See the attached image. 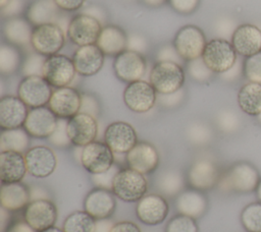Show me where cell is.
I'll return each instance as SVG.
<instances>
[{
    "instance_id": "24",
    "label": "cell",
    "mask_w": 261,
    "mask_h": 232,
    "mask_svg": "<svg viewBox=\"0 0 261 232\" xmlns=\"http://www.w3.org/2000/svg\"><path fill=\"white\" fill-rule=\"evenodd\" d=\"M29 110L28 106L15 96L0 99V127L2 130L23 126Z\"/></svg>"
},
{
    "instance_id": "37",
    "label": "cell",
    "mask_w": 261,
    "mask_h": 232,
    "mask_svg": "<svg viewBox=\"0 0 261 232\" xmlns=\"http://www.w3.org/2000/svg\"><path fill=\"white\" fill-rule=\"evenodd\" d=\"M185 180L182 175L177 171L171 170L161 175L158 181V186L163 193L167 195H174L182 189Z\"/></svg>"
},
{
    "instance_id": "51",
    "label": "cell",
    "mask_w": 261,
    "mask_h": 232,
    "mask_svg": "<svg viewBox=\"0 0 261 232\" xmlns=\"http://www.w3.org/2000/svg\"><path fill=\"white\" fill-rule=\"evenodd\" d=\"M110 232H141V229L134 222L121 221L115 223Z\"/></svg>"
},
{
    "instance_id": "3",
    "label": "cell",
    "mask_w": 261,
    "mask_h": 232,
    "mask_svg": "<svg viewBox=\"0 0 261 232\" xmlns=\"http://www.w3.org/2000/svg\"><path fill=\"white\" fill-rule=\"evenodd\" d=\"M237 52L231 43L221 38L207 42L202 54L205 64L214 73H224L229 70L238 60Z\"/></svg>"
},
{
    "instance_id": "21",
    "label": "cell",
    "mask_w": 261,
    "mask_h": 232,
    "mask_svg": "<svg viewBox=\"0 0 261 232\" xmlns=\"http://www.w3.org/2000/svg\"><path fill=\"white\" fill-rule=\"evenodd\" d=\"M125 160L128 168L146 175L157 169L159 155L156 148L150 142L139 141L126 153Z\"/></svg>"
},
{
    "instance_id": "50",
    "label": "cell",
    "mask_w": 261,
    "mask_h": 232,
    "mask_svg": "<svg viewBox=\"0 0 261 232\" xmlns=\"http://www.w3.org/2000/svg\"><path fill=\"white\" fill-rule=\"evenodd\" d=\"M60 10L75 11L83 7L86 0H53Z\"/></svg>"
},
{
    "instance_id": "54",
    "label": "cell",
    "mask_w": 261,
    "mask_h": 232,
    "mask_svg": "<svg viewBox=\"0 0 261 232\" xmlns=\"http://www.w3.org/2000/svg\"><path fill=\"white\" fill-rule=\"evenodd\" d=\"M242 72H244V71H243V65L241 64V62H240L239 59H238L237 62L234 63V65H233L229 70H227L226 72L221 73V75L223 76V78L231 80V79L237 78Z\"/></svg>"
},
{
    "instance_id": "46",
    "label": "cell",
    "mask_w": 261,
    "mask_h": 232,
    "mask_svg": "<svg viewBox=\"0 0 261 232\" xmlns=\"http://www.w3.org/2000/svg\"><path fill=\"white\" fill-rule=\"evenodd\" d=\"M237 27L238 26H234V22L230 18H221L216 23V31L221 36L220 38L224 40H227V38L231 39L232 34Z\"/></svg>"
},
{
    "instance_id": "7",
    "label": "cell",
    "mask_w": 261,
    "mask_h": 232,
    "mask_svg": "<svg viewBox=\"0 0 261 232\" xmlns=\"http://www.w3.org/2000/svg\"><path fill=\"white\" fill-rule=\"evenodd\" d=\"M76 70L72 61L66 55L54 54L48 56L43 66V77L54 88L68 86L74 79Z\"/></svg>"
},
{
    "instance_id": "19",
    "label": "cell",
    "mask_w": 261,
    "mask_h": 232,
    "mask_svg": "<svg viewBox=\"0 0 261 232\" xmlns=\"http://www.w3.org/2000/svg\"><path fill=\"white\" fill-rule=\"evenodd\" d=\"M190 185L199 191H207L215 187L220 181V173L216 164L208 159L196 161L188 172Z\"/></svg>"
},
{
    "instance_id": "40",
    "label": "cell",
    "mask_w": 261,
    "mask_h": 232,
    "mask_svg": "<svg viewBox=\"0 0 261 232\" xmlns=\"http://www.w3.org/2000/svg\"><path fill=\"white\" fill-rule=\"evenodd\" d=\"M188 71L190 76L198 82H205L208 81L212 75L213 71L209 69V67L205 64L202 57L197 58L195 60L189 61L188 63Z\"/></svg>"
},
{
    "instance_id": "58",
    "label": "cell",
    "mask_w": 261,
    "mask_h": 232,
    "mask_svg": "<svg viewBox=\"0 0 261 232\" xmlns=\"http://www.w3.org/2000/svg\"><path fill=\"white\" fill-rule=\"evenodd\" d=\"M256 196L258 198L259 201H261V179H260V182L256 188Z\"/></svg>"
},
{
    "instance_id": "53",
    "label": "cell",
    "mask_w": 261,
    "mask_h": 232,
    "mask_svg": "<svg viewBox=\"0 0 261 232\" xmlns=\"http://www.w3.org/2000/svg\"><path fill=\"white\" fill-rule=\"evenodd\" d=\"M85 14H88V15H91L93 17H95L96 19H98L101 23H103L107 17L105 11L100 7V6H96V5H92V6H89L88 8H86L84 10Z\"/></svg>"
},
{
    "instance_id": "57",
    "label": "cell",
    "mask_w": 261,
    "mask_h": 232,
    "mask_svg": "<svg viewBox=\"0 0 261 232\" xmlns=\"http://www.w3.org/2000/svg\"><path fill=\"white\" fill-rule=\"evenodd\" d=\"M41 232H64L62 229H59V228H57V227H54V226H52V227H50V228H48V229H45V230H43V231H41Z\"/></svg>"
},
{
    "instance_id": "23",
    "label": "cell",
    "mask_w": 261,
    "mask_h": 232,
    "mask_svg": "<svg viewBox=\"0 0 261 232\" xmlns=\"http://www.w3.org/2000/svg\"><path fill=\"white\" fill-rule=\"evenodd\" d=\"M115 197L111 190L97 187L91 190L85 197L84 211L95 220L108 219L115 211Z\"/></svg>"
},
{
    "instance_id": "29",
    "label": "cell",
    "mask_w": 261,
    "mask_h": 232,
    "mask_svg": "<svg viewBox=\"0 0 261 232\" xmlns=\"http://www.w3.org/2000/svg\"><path fill=\"white\" fill-rule=\"evenodd\" d=\"M175 207L179 214L193 219H198L205 214L208 201L202 191L191 189L181 191L177 195Z\"/></svg>"
},
{
    "instance_id": "4",
    "label": "cell",
    "mask_w": 261,
    "mask_h": 232,
    "mask_svg": "<svg viewBox=\"0 0 261 232\" xmlns=\"http://www.w3.org/2000/svg\"><path fill=\"white\" fill-rule=\"evenodd\" d=\"M207 44L203 31L193 24L180 27L174 39L173 46L184 61H192L202 57Z\"/></svg>"
},
{
    "instance_id": "44",
    "label": "cell",
    "mask_w": 261,
    "mask_h": 232,
    "mask_svg": "<svg viewBox=\"0 0 261 232\" xmlns=\"http://www.w3.org/2000/svg\"><path fill=\"white\" fill-rule=\"evenodd\" d=\"M126 50H132L143 55L148 50V41L142 35L138 33H132L127 35Z\"/></svg>"
},
{
    "instance_id": "34",
    "label": "cell",
    "mask_w": 261,
    "mask_h": 232,
    "mask_svg": "<svg viewBox=\"0 0 261 232\" xmlns=\"http://www.w3.org/2000/svg\"><path fill=\"white\" fill-rule=\"evenodd\" d=\"M96 220L86 211H75L69 214L62 225L64 232H95Z\"/></svg>"
},
{
    "instance_id": "60",
    "label": "cell",
    "mask_w": 261,
    "mask_h": 232,
    "mask_svg": "<svg viewBox=\"0 0 261 232\" xmlns=\"http://www.w3.org/2000/svg\"><path fill=\"white\" fill-rule=\"evenodd\" d=\"M256 118H257V121H258V122L261 124V113H260V114H259V115H258Z\"/></svg>"
},
{
    "instance_id": "49",
    "label": "cell",
    "mask_w": 261,
    "mask_h": 232,
    "mask_svg": "<svg viewBox=\"0 0 261 232\" xmlns=\"http://www.w3.org/2000/svg\"><path fill=\"white\" fill-rule=\"evenodd\" d=\"M23 9V1L22 0H10L8 4L1 9V14L6 17H15Z\"/></svg>"
},
{
    "instance_id": "56",
    "label": "cell",
    "mask_w": 261,
    "mask_h": 232,
    "mask_svg": "<svg viewBox=\"0 0 261 232\" xmlns=\"http://www.w3.org/2000/svg\"><path fill=\"white\" fill-rule=\"evenodd\" d=\"M144 4L150 7H159L163 5L167 0H141Z\"/></svg>"
},
{
    "instance_id": "48",
    "label": "cell",
    "mask_w": 261,
    "mask_h": 232,
    "mask_svg": "<svg viewBox=\"0 0 261 232\" xmlns=\"http://www.w3.org/2000/svg\"><path fill=\"white\" fill-rule=\"evenodd\" d=\"M190 135L196 143H205L207 140H209L211 132L209 128H207L205 125L195 124L192 128V132Z\"/></svg>"
},
{
    "instance_id": "26",
    "label": "cell",
    "mask_w": 261,
    "mask_h": 232,
    "mask_svg": "<svg viewBox=\"0 0 261 232\" xmlns=\"http://www.w3.org/2000/svg\"><path fill=\"white\" fill-rule=\"evenodd\" d=\"M27 173V163L22 153L0 152V180L2 184L20 182Z\"/></svg>"
},
{
    "instance_id": "59",
    "label": "cell",
    "mask_w": 261,
    "mask_h": 232,
    "mask_svg": "<svg viewBox=\"0 0 261 232\" xmlns=\"http://www.w3.org/2000/svg\"><path fill=\"white\" fill-rule=\"evenodd\" d=\"M9 1H10V0H0V9L4 8V7L8 4Z\"/></svg>"
},
{
    "instance_id": "14",
    "label": "cell",
    "mask_w": 261,
    "mask_h": 232,
    "mask_svg": "<svg viewBox=\"0 0 261 232\" xmlns=\"http://www.w3.org/2000/svg\"><path fill=\"white\" fill-rule=\"evenodd\" d=\"M66 132L72 144L85 147L94 141L97 136V120L91 114L79 112L73 117L68 119L66 124Z\"/></svg>"
},
{
    "instance_id": "32",
    "label": "cell",
    "mask_w": 261,
    "mask_h": 232,
    "mask_svg": "<svg viewBox=\"0 0 261 232\" xmlns=\"http://www.w3.org/2000/svg\"><path fill=\"white\" fill-rule=\"evenodd\" d=\"M238 105L247 115L257 117L261 113V83L249 81L238 92Z\"/></svg>"
},
{
    "instance_id": "35",
    "label": "cell",
    "mask_w": 261,
    "mask_h": 232,
    "mask_svg": "<svg viewBox=\"0 0 261 232\" xmlns=\"http://www.w3.org/2000/svg\"><path fill=\"white\" fill-rule=\"evenodd\" d=\"M240 220L247 232H261V201L247 205L241 212Z\"/></svg>"
},
{
    "instance_id": "15",
    "label": "cell",
    "mask_w": 261,
    "mask_h": 232,
    "mask_svg": "<svg viewBox=\"0 0 261 232\" xmlns=\"http://www.w3.org/2000/svg\"><path fill=\"white\" fill-rule=\"evenodd\" d=\"M104 142L113 153L126 154L138 142L137 132L129 123L115 121L106 127L104 132Z\"/></svg>"
},
{
    "instance_id": "11",
    "label": "cell",
    "mask_w": 261,
    "mask_h": 232,
    "mask_svg": "<svg viewBox=\"0 0 261 232\" xmlns=\"http://www.w3.org/2000/svg\"><path fill=\"white\" fill-rule=\"evenodd\" d=\"M111 149L102 141H92L83 147L81 153L82 166L91 174L105 173L113 167L114 157Z\"/></svg>"
},
{
    "instance_id": "43",
    "label": "cell",
    "mask_w": 261,
    "mask_h": 232,
    "mask_svg": "<svg viewBox=\"0 0 261 232\" xmlns=\"http://www.w3.org/2000/svg\"><path fill=\"white\" fill-rule=\"evenodd\" d=\"M173 10L179 14H191L199 6L200 0H167Z\"/></svg>"
},
{
    "instance_id": "17",
    "label": "cell",
    "mask_w": 261,
    "mask_h": 232,
    "mask_svg": "<svg viewBox=\"0 0 261 232\" xmlns=\"http://www.w3.org/2000/svg\"><path fill=\"white\" fill-rule=\"evenodd\" d=\"M48 105L58 118L69 119L81 112L82 95L70 86L56 88L51 95Z\"/></svg>"
},
{
    "instance_id": "22",
    "label": "cell",
    "mask_w": 261,
    "mask_h": 232,
    "mask_svg": "<svg viewBox=\"0 0 261 232\" xmlns=\"http://www.w3.org/2000/svg\"><path fill=\"white\" fill-rule=\"evenodd\" d=\"M230 43L237 54L247 58L261 51V30L251 23H243L234 30Z\"/></svg>"
},
{
    "instance_id": "18",
    "label": "cell",
    "mask_w": 261,
    "mask_h": 232,
    "mask_svg": "<svg viewBox=\"0 0 261 232\" xmlns=\"http://www.w3.org/2000/svg\"><path fill=\"white\" fill-rule=\"evenodd\" d=\"M57 214V208L53 201L47 198H37L25 207L24 220L35 230L41 232L54 226Z\"/></svg>"
},
{
    "instance_id": "2",
    "label": "cell",
    "mask_w": 261,
    "mask_h": 232,
    "mask_svg": "<svg viewBox=\"0 0 261 232\" xmlns=\"http://www.w3.org/2000/svg\"><path fill=\"white\" fill-rule=\"evenodd\" d=\"M149 80L158 94L170 95L181 90L185 72L178 63L157 61L150 71Z\"/></svg>"
},
{
    "instance_id": "16",
    "label": "cell",
    "mask_w": 261,
    "mask_h": 232,
    "mask_svg": "<svg viewBox=\"0 0 261 232\" xmlns=\"http://www.w3.org/2000/svg\"><path fill=\"white\" fill-rule=\"evenodd\" d=\"M28 173L35 178H46L56 169L57 159L54 152L45 146H36L29 149L25 154Z\"/></svg>"
},
{
    "instance_id": "55",
    "label": "cell",
    "mask_w": 261,
    "mask_h": 232,
    "mask_svg": "<svg viewBox=\"0 0 261 232\" xmlns=\"http://www.w3.org/2000/svg\"><path fill=\"white\" fill-rule=\"evenodd\" d=\"M113 223L109 219H102V220H96V229L95 232H110Z\"/></svg>"
},
{
    "instance_id": "36",
    "label": "cell",
    "mask_w": 261,
    "mask_h": 232,
    "mask_svg": "<svg viewBox=\"0 0 261 232\" xmlns=\"http://www.w3.org/2000/svg\"><path fill=\"white\" fill-rule=\"evenodd\" d=\"M20 64V54L11 44L0 46V72L5 75L15 72Z\"/></svg>"
},
{
    "instance_id": "5",
    "label": "cell",
    "mask_w": 261,
    "mask_h": 232,
    "mask_svg": "<svg viewBox=\"0 0 261 232\" xmlns=\"http://www.w3.org/2000/svg\"><path fill=\"white\" fill-rule=\"evenodd\" d=\"M260 179L259 171L254 165L248 162H238L226 172L224 185L232 192L251 193L256 191Z\"/></svg>"
},
{
    "instance_id": "27",
    "label": "cell",
    "mask_w": 261,
    "mask_h": 232,
    "mask_svg": "<svg viewBox=\"0 0 261 232\" xmlns=\"http://www.w3.org/2000/svg\"><path fill=\"white\" fill-rule=\"evenodd\" d=\"M96 45L106 56H117L126 50L127 35L124 31L114 24H107L102 27Z\"/></svg>"
},
{
    "instance_id": "12",
    "label": "cell",
    "mask_w": 261,
    "mask_h": 232,
    "mask_svg": "<svg viewBox=\"0 0 261 232\" xmlns=\"http://www.w3.org/2000/svg\"><path fill=\"white\" fill-rule=\"evenodd\" d=\"M146 60L144 56L132 50H125L114 58L113 70L116 77L130 83L141 80L146 72Z\"/></svg>"
},
{
    "instance_id": "42",
    "label": "cell",
    "mask_w": 261,
    "mask_h": 232,
    "mask_svg": "<svg viewBox=\"0 0 261 232\" xmlns=\"http://www.w3.org/2000/svg\"><path fill=\"white\" fill-rule=\"evenodd\" d=\"M218 123L220 128L226 132H232L240 126V119L234 112L225 110L219 114Z\"/></svg>"
},
{
    "instance_id": "45",
    "label": "cell",
    "mask_w": 261,
    "mask_h": 232,
    "mask_svg": "<svg viewBox=\"0 0 261 232\" xmlns=\"http://www.w3.org/2000/svg\"><path fill=\"white\" fill-rule=\"evenodd\" d=\"M66 124H67V122L65 123L63 119L59 118L58 125H57L55 131L49 137V139L51 140L52 143H54L56 146H59V147L67 146L68 143H71L69 138H68L67 132H66Z\"/></svg>"
},
{
    "instance_id": "41",
    "label": "cell",
    "mask_w": 261,
    "mask_h": 232,
    "mask_svg": "<svg viewBox=\"0 0 261 232\" xmlns=\"http://www.w3.org/2000/svg\"><path fill=\"white\" fill-rule=\"evenodd\" d=\"M46 56L39 53H34L29 55L22 64V73L24 76L30 75H42L43 76V66L46 60Z\"/></svg>"
},
{
    "instance_id": "25",
    "label": "cell",
    "mask_w": 261,
    "mask_h": 232,
    "mask_svg": "<svg viewBox=\"0 0 261 232\" xmlns=\"http://www.w3.org/2000/svg\"><path fill=\"white\" fill-rule=\"evenodd\" d=\"M104 56L96 44L79 47L72 56L76 73L82 76L95 75L104 64Z\"/></svg>"
},
{
    "instance_id": "33",
    "label": "cell",
    "mask_w": 261,
    "mask_h": 232,
    "mask_svg": "<svg viewBox=\"0 0 261 232\" xmlns=\"http://www.w3.org/2000/svg\"><path fill=\"white\" fill-rule=\"evenodd\" d=\"M30 140L29 133L24 128H13L2 130L0 135V152L14 151L22 153L28 151Z\"/></svg>"
},
{
    "instance_id": "47",
    "label": "cell",
    "mask_w": 261,
    "mask_h": 232,
    "mask_svg": "<svg viewBox=\"0 0 261 232\" xmlns=\"http://www.w3.org/2000/svg\"><path fill=\"white\" fill-rule=\"evenodd\" d=\"M182 60L178 53L176 52L174 46H164L162 47L157 54V61H171L175 63H179V61ZM184 61V60H182Z\"/></svg>"
},
{
    "instance_id": "8",
    "label": "cell",
    "mask_w": 261,
    "mask_h": 232,
    "mask_svg": "<svg viewBox=\"0 0 261 232\" xmlns=\"http://www.w3.org/2000/svg\"><path fill=\"white\" fill-rule=\"evenodd\" d=\"M51 86L42 75L24 76L18 84L17 97L28 107H43L49 103L53 93Z\"/></svg>"
},
{
    "instance_id": "13",
    "label": "cell",
    "mask_w": 261,
    "mask_h": 232,
    "mask_svg": "<svg viewBox=\"0 0 261 232\" xmlns=\"http://www.w3.org/2000/svg\"><path fill=\"white\" fill-rule=\"evenodd\" d=\"M59 118L49 107L32 108L27 116L23 128L30 136L36 138H49L58 125Z\"/></svg>"
},
{
    "instance_id": "1",
    "label": "cell",
    "mask_w": 261,
    "mask_h": 232,
    "mask_svg": "<svg viewBox=\"0 0 261 232\" xmlns=\"http://www.w3.org/2000/svg\"><path fill=\"white\" fill-rule=\"evenodd\" d=\"M147 190L148 182L144 174L130 168L117 171L112 179L111 191L125 202H138L146 195Z\"/></svg>"
},
{
    "instance_id": "30",
    "label": "cell",
    "mask_w": 261,
    "mask_h": 232,
    "mask_svg": "<svg viewBox=\"0 0 261 232\" xmlns=\"http://www.w3.org/2000/svg\"><path fill=\"white\" fill-rule=\"evenodd\" d=\"M59 10L53 0H35L28 7L25 14L27 19L38 26L45 23H57Z\"/></svg>"
},
{
    "instance_id": "20",
    "label": "cell",
    "mask_w": 261,
    "mask_h": 232,
    "mask_svg": "<svg viewBox=\"0 0 261 232\" xmlns=\"http://www.w3.org/2000/svg\"><path fill=\"white\" fill-rule=\"evenodd\" d=\"M168 204L166 199L159 194H146L138 202L136 214L138 219L149 226L162 223L168 215Z\"/></svg>"
},
{
    "instance_id": "6",
    "label": "cell",
    "mask_w": 261,
    "mask_h": 232,
    "mask_svg": "<svg viewBox=\"0 0 261 232\" xmlns=\"http://www.w3.org/2000/svg\"><path fill=\"white\" fill-rule=\"evenodd\" d=\"M64 42V32L59 24L45 23L34 27L31 46L36 53L48 57L57 54Z\"/></svg>"
},
{
    "instance_id": "28",
    "label": "cell",
    "mask_w": 261,
    "mask_h": 232,
    "mask_svg": "<svg viewBox=\"0 0 261 232\" xmlns=\"http://www.w3.org/2000/svg\"><path fill=\"white\" fill-rule=\"evenodd\" d=\"M0 204L8 212L19 211L30 204V191L20 182L1 184Z\"/></svg>"
},
{
    "instance_id": "39",
    "label": "cell",
    "mask_w": 261,
    "mask_h": 232,
    "mask_svg": "<svg viewBox=\"0 0 261 232\" xmlns=\"http://www.w3.org/2000/svg\"><path fill=\"white\" fill-rule=\"evenodd\" d=\"M243 71L249 81L261 83V51L245 59Z\"/></svg>"
},
{
    "instance_id": "38",
    "label": "cell",
    "mask_w": 261,
    "mask_h": 232,
    "mask_svg": "<svg viewBox=\"0 0 261 232\" xmlns=\"http://www.w3.org/2000/svg\"><path fill=\"white\" fill-rule=\"evenodd\" d=\"M165 232H199V228L196 219L178 214L168 221Z\"/></svg>"
},
{
    "instance_id": "10",
    "label": "cell",
    "mask_w": 261,
    "mask_h": 232,
    "mask_svg": "<svg viewBox=\"0 0 261 232\" xmlns=\"http://www.w3.org/2000/svg\"><path fill=\"white\" fill-rule=\"evenodd\" d=\"M102 23L95 17L81 13L74 16L67 25V37L74 45L82 47L97 43L102 31Z\"/></svg>"
},
{
    "instance_id": "52",
    "label": "cell",
    "mask_w": 261,
    "mask_h": 232,
    "mask_svg": "<svg viewBox=\"0 0 261 232\" xmlns=\"http://www.w3.org/2000/svg\"><path fill=\"white\" fill-rule=\"evenodd\" d=\"M5 232H38L35 230L30 224L27 223L25 220L23 221H16L9 225Z\"/></svg>"
},
{
    "instance_id": "31",
    "label": "cell",
    "mask_w": 261,
    "mask_h": 232,
    "mask_svg": "<svg viewBox=\"0 0 261 232\" xmlns=\"http://www.w3.org/2000/svg\"><path fill=\"white\" fill-rule=\"evenodd\" d=\"M32 23L23 17L15 16L8 18L3 27V34L9 44L14 46H25L31 44L33 35Z\"/></svg>"
},
{
    "instance_id": "9",
    "label": "cell",
    "mask_w": 261,
    "mask_h": 232,
    "mask_svg": "<svg viewBox=\"0 0 261 232\" xmlns=\"http://www.w3.org/2000/svg\"><path fill=\"white\" fill-rule=\"evenodd\" d=\"M157 92L153 85L145 80H137L126 85L123 91L125 106L135 113H146L156 104Z\"/></svg>"
}]
</instances>
